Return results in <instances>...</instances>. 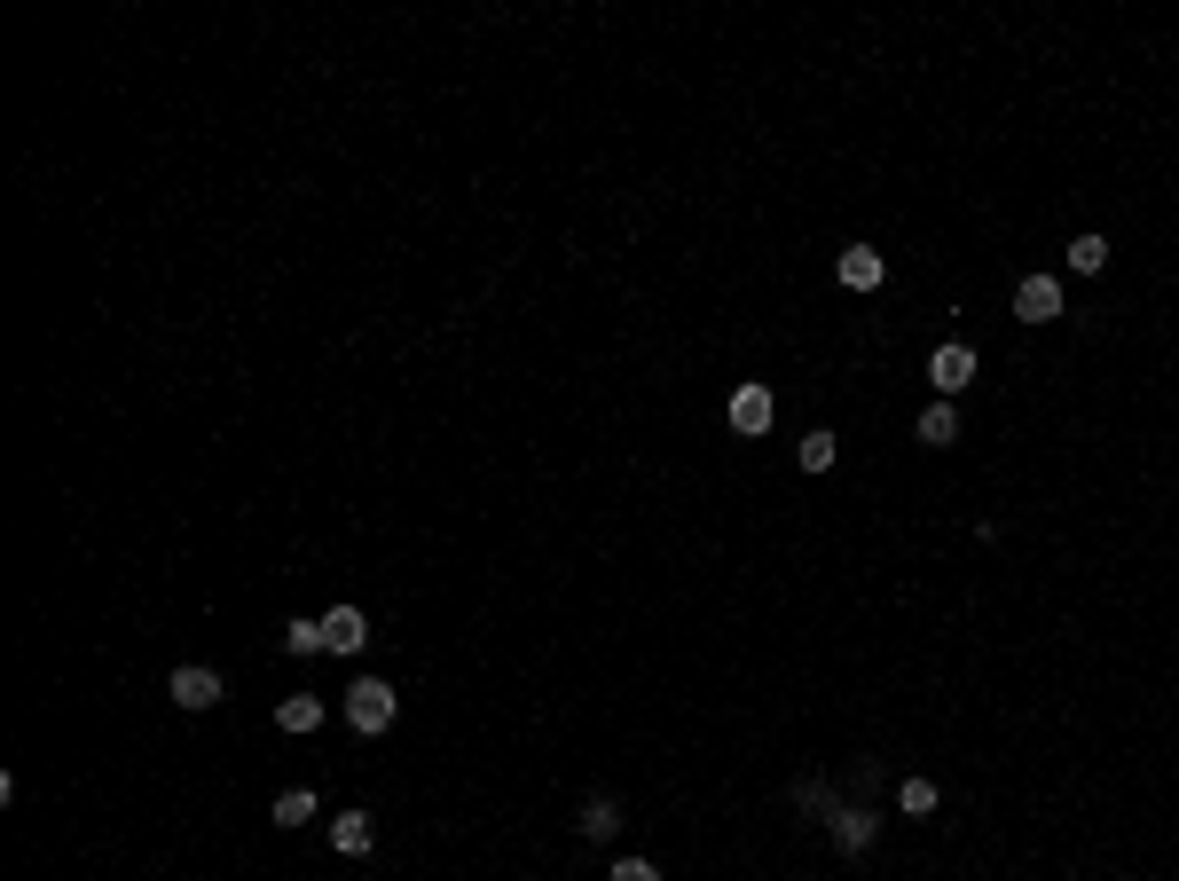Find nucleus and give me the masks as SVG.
Instances as JSON below:
<instances>
[{
  "label": "nucleus",
  "mask_w": 1179,
  "mask_h": 881,
  "mask_svg": "<svg viewBox=\"0 0 1179 881\" xmlns=\"http://www.w3.org/2000/svg\"><path fill=\"white\" fill-rule=\"evenodd\" d=\"M346 725H354V732H386V725H394V685H378V677L346 685Z\"/></svg>",
  "instance_id": "obj_1"
},
{
  "label": "nucleus",
  "mask_w": 1179,
  "mask_h": 881,
  "mask_svg": "<svg viewBox=\"0 0 1179 881\" xmlns=\"http://www.w3.org/2000/svg\"><path fill=\"white\" fill-rule=\"evenodd\" d=\"M165 692H173V709H213V700H221V677L190 661V669H173V685H165Z\"/></svg>",
  "instance_id": "obj_2"
},
{
  "label": "nucleus",
  "mask_w": 1179,
  "mask_h": 881,
  "mask_svg": "<svg viewBox=\"0 0 1179 881\" xmlns=\"http://www.w3.org/2000/svg\"><path fill=\"white\" fill-rule=\"evenodd\" d=\"M362 638H370L362 606H331V614H323V646H331V654H362Z\"/></svg>",
  "instance_id": "obj_3"
},
{
  "label": "nucleus",
  "mask_w": 1179,
  "mask_h": 881,
  "mask_svg": "<svg viewBox=\"0 0 1179 881\" xmlns=\"http://www.w3.org/2000/svg\"><path fill=\"white\" fill-rule=\"evenodd\" d=\"M1015 315H1023V323H1054V315H1061L1054 276H1023V284H1015Z\"/></svg>",
  "instance_id": "obj_4"
},
{
  "label": "nucleus",
  "mask_w": 1179,
  "mask_h": 881,
  "mask_svg": "<svg viewBox=\"0 0 1179 881\" xmlns=\"http://www.w3.org/2000/svg\"><path fill=\"white\" fill-rule=\"evenodd\" d=\"M928 378H936L944 394H959V386L975 378V355H967V346H936V363H928Z\"/></svg>",
  "instance_id": "obj_5"
},
{
  "label": "nucleus",
  "mask_w": 1179,
  "mask_h": 881,
  "mask_svg": "<svg viewBox=\"0 0 1179 881\" xmlns=\"http://www.w3.org/2000/svg\"><path fill=\"white\" fill-rule=\"evenodd\" d=\"M732 425H740V433H763V425H771V394H763V386H740V394H732Z\"/></svg>",
  "instance_id": "obj_6"
},
{
  "label": "nucleus",
  "mask_w": 1179,
  "mask_h": 881,
  "mask_svg": "<svg viewBox=\"0 0 1179 881\" xmlns=\"http://www.w3.org/2000/svg\"><path fill=\"white\" fill-rule=\"evenodd\" d=\"M842 284H850V292H873V284H881V252L850 244V252H842Z\"/></svg>",
  "instance_id": "obj_7"
},
{
  "label": "nucleus",
  "mask_w": 1179,
  "mask_h": 881,
  "mask_svg": "<svg viewBox=\"0 0 1179 881\" xmlns=\"http://www.w3.org/2000/svg\"><path fill=\"white\" fill-rule=\"evenodd\" d=\"M331 850H338V858H362V850H370V819H362V811L331 819Z\"/></svg>",
  "instance_id": "obj_8"
},
{
  "label": "nucleus",
  "mask_w": 1179,
  "mask_h": 881,
  "mask_svg": "<svg viewBox=\"0 0 1179 881\" xmlns=\"http://www.w3.org/2000/svg\"><path fill=\"white\" fill-rule=\"evenodd\" d=\"M921 440H928V449L959 440V409H952V402H928V409H921Z\"/></svg>",
  "instance_id": "obj_9"
},
{
  "label": "nucleus",
  "mask_w": 1179,
  "mask_h": 881,
  "mask_svg": "<svg viewBox=\"0 0 1179 881\" xmlns=\"http://www.w3.org/2000/svg\"><path fill=\"white\" fill-rule=\"evenodd\" d=\"M276 725H284V732H315V725H323V700H315V692H292L284 709H276Z\"/></svg>",
  "instance_id": "obj_10"
},
{
  "label": "nucleus",
  "mask_w": 1179,
  "mask_h": 881,
  "mask_svg": "<svg viewBox=\"0 0 1179 881\" xmlns=\"http://www.w3.org/2000/svg\"><path fill=\"white\" fill-rule=\"evenodd\" d=\"M1069 269H1077V276H1101V269H1109V236H1077V244H1069Z\"/></svg>",
  "instance_id": "obj_11"
},
{
  "label": "nucleus",
  "mask_w": 1179,
  "mask_h": 881,
  "mask_svg": "<svg viewBox=\"0 0 1179 881\" xmlns=\"http://www.w3.org/2000/svg\"><path fill=\"white\" fill-rule=\"evenodd\" d=\"M575 827H582V834H590V842H606V834H613V827H621V811H613V803H606V796H598V803H582V819H575Z\"/></svg>",
  "instance_id": "obj_12"
},
{
  "label": "nucleus",
  "mask_w": 1179,
  "mask_h": 881,
  "mask_svg": "<svg viewBox=\"0 0 1179 881\" xmlns=\"http://www.w3.org/2000/svg\"><path fill=\"white\" fill-rule=\"evenodd\" d=\"M834 842H842V850H865V842H873V819H865V811H834Z\"/></svg>",
  "instance_id": "obj_13"
},
{
  "label": "nucleus",
  "mask_w": 1179,
  "mask_h": 881,
  "mask_svg": "<svg viewBox=\"0 0 1179 881\" xmlns=\"http://www.w3.org/2000/svg\"><path fill=\"white\" fill-rule=\"evenodd\" d=\"M315 819V796L307 787H292V796H276V827H307Z\"/></svg>",
  "instance_id": "obj_14"
},
{
  "label": "nucleus",
  "mask_w": 1179,
  "mask_h": 881,
  "mask_svg": "<svg viewBox=\"0 0 1179 881\" xmlns=\"http://www.w3.org/2000/svg\"><path fill=\"white\" fill-rule=\"evenodd\" d=\"M834 465V433H802V473H826Z\"/></svg>",
  "instance_id": "obj_15"
},
{
  "label": "nucleus",
  "mask_w": 1179,
  "mask_h": 881,
  "mask_svg": "<svg viewBox=\"0 0 1179 881\" xmlns=\"http://www.w3.org/2000/svg\"><path fill=\"white\" fill-rule=\"evenodd\" d=\"M284 654H331V646H323V622H292V630H284Z\"/></svg>",
  "instance_id": "obj_16"
},
{
  "label": "nucleus",
  "mask_w": 1179,
  "mask_h": 881,
  "mask_svg": "<svg viewBox=\"0 0 1179 881\" xmlns=\"http://www.w3.org/2000/svg\"><path fill=\"white\" fill-rule=\"evenodd\" d=\"M896 803L913 811V819H928V811H936V787H928V779H904V796H896Z\"/></svg>",
  "instance_id": "obj_17"
},
{
  "label": "nucleus",
  "mask_w": 1179,
  "mask_h": 881,
  "mask_svg": "<svg viewBox=\"0 0 1179 881\" xmlns=\"http://www.w3.org/2000/svg\"><path fill=\"white\" fill-rule=\"evenodd\" d=\"M613 881H661V873H653L646 858H621V865H613Z\"/></svg>",
  "instance_id": "obj_18"
}]
</instances>
